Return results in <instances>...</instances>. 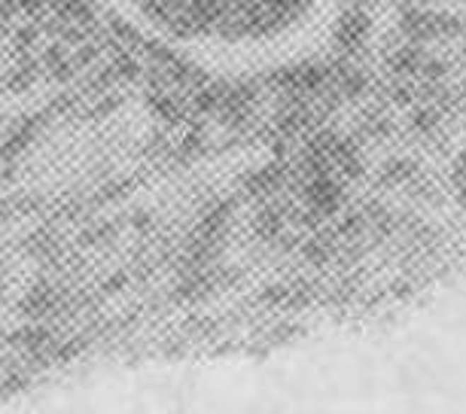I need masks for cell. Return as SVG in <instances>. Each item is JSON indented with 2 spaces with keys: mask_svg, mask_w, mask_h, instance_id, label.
<instances>
[{
  "mask_svg": "<svg viewBox=\"0 0 466 414\" xmlns=\"http://www.w3.org/2000/svg\"><path fill=\"white\" fill-rule=\"evenodd\" d=\"M144 31L189 52H238L296 34L320 0H113Z\"/></svg>",
  "mask_w": 466,
  "mask_h": 414,
  "instance_id": "cell-1",
  "label": "cell"
}]
</instances>
